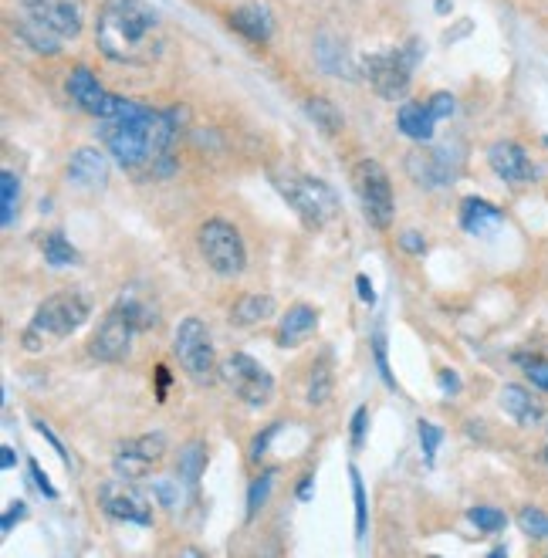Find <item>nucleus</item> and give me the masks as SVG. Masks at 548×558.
<instances>
[{
    "label": "nucleus",
    "instance_id": "1",
    "mask_svg": "<svg viewBox=\"0 0 548 558\" xmlns=\"http://www.w3.org/2000/svg\"><path fill=\"white\" fill-rule=\"evenodd\" d=\"M95 44L116 65L149 68L166 48L163 17L146 0H105L95 17Z\"/></svg>",
    "mask_w": 548,
    "mask_h": 558
},
{
    "label": "nucleus",
    "instance_id": "2",
    "mask_svg": "<svg viewBox=\"0 0 548 558\" xmlns=\"http://www.w3.org/2000/svg\"><path fill=\"white\" fill-rule=\"evenodd\" d=\"M173 139H176V115L146 109V105H136V102L122 105V112L116 119H109V129H105L109 153L126 170L156 166L159 159L170 156Z\"/></svg>",
    "mask_w": 548,
    "mask_h": 558
},
{
    "label": "nucleus",
    "instance_id": "3",
    "mask_svg": "<svg viewBox=\"0 0 548 558\" xmlns=\"http://www.w3.org/2000/svg\"><path fill=\"white\" fill-rule=\"evenodd\" d=\"M17 38L38 55H58L85 28L82 0H17Z\"/></svg>",
    "mask_w": 548,
    "mask_h": 558
},
{
    "label": "nucleus",
    "instance_id": "4",
    "mask_svg": "<svg viewBox=\"0 0 548 558\" xmlns=\"http://www.w3.org/2000/svg\"><path fill=\"white\" fill-rule=\"evenodd\" d=\"M88 315H92V298L85 291H58L38 305L31 329L24 332V345L34 352L41 349L44 339H68L82 329Z\"/></svg>",
    "mask_w": 548,
    "mask_h": 558
},
{
    "label": "nucleus",
    "instance_id": "5",
    "mask_svg": "<svg viewBox=\"0 0 548 558\" xmlns=\"http://www.w3.org/2000/svg\"><path fill=\"white\" fill-rule=\"evenodd\" d=\"M274 186L288 200V207L302 217V224L308 230H322L339 217V197H335V190L325 180L288 170V173H274Z\"/></svg>",
    "mask_w": 548,
    "mask_h": 558
},
{
    "label": "nucleus",
    "instance_id": "6",
    "mask_svg": "<svg viewBox=\"0 0 548 558\" xmlns=\"http://www.w3.org/2000/svg\"><path fill=\"white\" fill-rule=\"evenodd\" d=\"M352 190H356L362 217L369 220V227H376V230L393 227L396 200H393L390 173L383 170V163H376V159H362V163L352 166Z\"/></svg>",
    "mask_w": 548,
    "mask_h": 558
},
{
    "label": "nucleus",
    "instance_id": "7",
    "mask_svg": "<svg viewBox=\"0 0 548 558\" xmlns=\"http://www.w3.org/2000/svg\"><path fill=\"white\" fill-rule=\"evenodd\" d=\"M197 244H200V254H203V261H207V268L220 274V278H237V274H244L247 247L234 224H227V220H207V224L197 230Z\"/></svg>",
    "mask_w": 548,
    "mask_h": 558
},
{
    "label": "nucleus",
    "instance_id": "8",
    "mask_svg": "<svg viewBox=\"0 0 548 558\" xmlns=\"http://www.w3.org/2000/svg\"><path fill=\"white\" fill-rule=\"evenodd\" d=\"M173 352L180 359L183 372L193 379V383H210L217 376V356H214V342H210V332L200 318H183L176 325L173 335Z\"/></svg>",
    "mask_w": 548,
    "mask_h": 558
},
{
    "label": "nucleus",
    "instance_id": "9",
    "mask_svg": "<svg viewBox=\"0 0 548 558\" xmlns=\"http://www.w3.org/2000/svg\"><path fill=\"white\" fill-rule=\"evenodd\" d=\"M220 383L231 389L234 396H241L247 406H268L274 396V376L261 366L258 359L244 356V352H231L217 366Z\"/></svg>",
    "mask_w": 548,
    "mask_h": 558
},
{
    "label": "nucleus",
    "instance_id": "10",
    "mask_svg": "<svg viewBox=\"0 0 548 558\" xmlns=\"http://www.w3.org/2000/svg\"><path fill=\"white\" fill-rule=\"evenodd\" d=\"M366 82L373 85V92L386 102H400L410 92V75H413V58L403 48L379 51L362 61Z\"/></svg>",
    "mask_w": 548,
    "mask_h": 558
},
{
    "label": "nucleus",
    "instance_id": "11",
    "mask_svg": "<svg viewBox=\"0 0 548 558\" xmlns=\"http://www.w3.org/2000/svg\"><path fill=\"white\" fill-rule=\"evenodd\" d=\"M99 508L109 518L129 521V525H153V501L136 487V481L116 477L99 487Z\"/></svg>",
    "mask_w": 548,
    "mask_h": 558
},
{
    "label": "nucleus",
    "instance_id": "12",
    "mask_svg": "<svg viewBox=\"0 0 548 558\" xmlns=\"http://www.w3.org/2000/svg\"><path fill=\"white\" fill-rule=\"evenodd\" d=\"M163 457H166V437L163 433H146V437H132L126 444H119L112 464H116V474L126 477V481H143Z\"/></svg>",
    "mask_w": 548,
    "mask_h": 558
},
{
    "label": "nucleus",
    "instance_id": "13",
    "mask_svg": "<svg viewBox=\"0 0 548 558\" xmlns=\"http://www.w3.org/2000/svg\"><path fill=\"white\" fill-rule=\"evenodd\" d=\"M68 95H72V102L78 105L82 112L95 115V119H116V115L122 112V105H126V99H116V95H109L105 88L99 85V78H95L88 68H72L68 72Z\"/></svg>",
    "mask_w": 548,
    "mask_h": 558
},
{
    "label": "nucleus",
    "instance_id": "14",
    "mask_svg": "<svg viewBox=\"0 0 548 558\" xmlns=\"http://www.w3.org/2000/svg\"><path fill=\"white\" fill-rule=\"evenodd\" d=\"M132 335H136L132 322L119 308H112V312L102 318L99 332L92 335V342H88V352L99 362H122L132 352Z\"/></svg>",
    "mask_w": 548,
    "mask_h": 558
},
{
    "label": "nucleus",
    "instance_id": "15",
    "mask_svg": "<svg viewBox=\"0 0 548 558\" xmlns=\"http://www.w3.org/2000/svg\"><path fill=\"white\" fill-rule=\"evenodd\" d=\"M488 163H491V170L498 173V180H505L511 186L535 180L532 159H528V153L518 143H511V139H498V143L488 149Z\"/></svg>",
    "mask_w": 548,
    "mask_h": 558
},
{
    "label": "nucleus",
    "instance_id": "16",
    "mask_svg": "<svg viewBox=\"0 0 548 558\" xmlns=\"http://www.w3.org/2000/svg\"><path fill=\"white\" fill-rule=\"evenodd\" d=\"M406 173L420 186H427V190H437V186H444L454 176V166H450L444 149H413L406 156Z\"/></svg>",
    "mask_w": 548,
    "mask_h": 558
},
{
    "label": "nucleus",
    "instance_id": "17",
    "mask_svg": "<svg viewBox=\"0 0 548 558\" xmlns=\"http://www.w3.org/2000/svg\"><path fill=\"white\" fill-rule=\"evenodd\" d=\"M501 410H505L511 420H515L518 427H525V430L538 427V423H542V416H545L542 403H538L525 386H515V383H508L505 389H501Z\"/></svg>",
    "mask_w": 548,
    "mask_h": 558
},
{
    "label": "nucleus",
    "instance_id": "18",
    "mask_svg": "<svg viewBox=\"0 0 548 558\" xmlns=\"http://www.w3.org/2000/svg\"><path fill=\"white\" fill-rule=\"evenodd\" d=\"M315 329H318L315 308L312 305H291L278 325V345L281 349H295V345H302Z\"/></svg>",
    "mask_w": 548,
    "mask_h": 558
},
{
    "label": "nucleus",
    "instance_id": "19",
    "mask_svg": "<svg viewBox=\"0 0 548 558\" xmlns=\"http://www.w3.org/2000/svg\"><path fill=\"white\" fill-rule=\"evenodd\" d=\"M68 176H72L78 186H102L105 176H109V163H105V156L99 149L82 146L68 159Z\"/></svg>",
    "mask_w": 548,
    "mask_h": 558
},
{
    "label": "nucleus",
    "instance_id": "20",
    "mask_svg": "<svg viewBox=\"0 0 548 558\" xmlns=\"http://www.w3.org/2000/svg\"><path fill=\"white\" fill-rule=\"evenodd\" d=\"M461 224L467 234L474 237H488L491 230L501 227V210L494 203L481 200V197H464L461 200Z\"/></svg>",
    "mask_w": 548,
    "mask_h": 558
},
{
    "label": "nucleus",
    "instance_id": "21",
    "mask_svg": "<svg viewBox=\"0 0 548 558\" xmlns=\"http://www.w3.org/2000/svg\"><path fill=\"white\" fill-rule=\"evenodd\" d=\"M231 24L244 34L247 41H254V44H264L271 38V31H274V21L268 14V7H261V4L237 7V11L231 14Z\"/></svg>",
    "mask_w": 548,
    "mask_h": 558
},
{
    "label": "nucleus",
    "instance_id": "22",
    "mask_svg": "<svg viewBox=\"0 0 548 558\" xmlns=\"http://www.w3.org/2000/svg\"><path fill=\"white\" fill-rule=\"evenodd\" d=\"M396 126H400L403 136H410L413 143H427V139L433 136V126H437V119L430 115L427 105L403 102L400 112H396Z\"/></svg>",
    "mask_w": 548,
    "mask_h": 558
},
{
    "label": "nucleus",
    "instance_id": "23",
    "mask_svg": "<svg viewBox=\"0 0 548 558\" xmlns=\"http://www.w3.org/2000/svg\"><path fill=\"white\" fill-rule=\"evenodd\" d=\"M116 308L129 318L136 332H149V329H156V325H159L156 305L146 295H139V291H122L119 301H116Z\"/></svg>",
    "mask_w": 548,
    "mask_h": 558
},
{
    "label": "nucleus",
    "instance_id": "24",
    "mask_svg": "<svg viewBox=\"0 0 548 558\" xmlns=\"http://www.w3.org/2000/svg\"><path fill=\"white\" fill-rule=\"evenodd\" d=\"M274 315V298L271 295H241L231 308V322L241 325V329H251V325H261L264 318Z\"/></svg>",
    "mask_w": 548,
    "mask_h": 558
},
{
    "label": "nucleus",
    "instance_id": "25",
    "mask_svg": "<svg viewBox=\"0 0 548 558\" xmlns=\"http://www.w3.org/2000/svg\"><path fill=\"white\" fill-rule=\"evenodd\" d=\"M203 467H207V444L203 440H190L187 447H180V457H176V474L187 487H197L203 477Z\"/></svg>",
    "mask_w": 548,
    "mask_h": 558
},
{
    "label": "nucleus",
    "instance_id": "26",
    "mask_svg": "<svg viewBox=\"0 0 548 558\" xmlns=\"http://www.w3.org/2000/svg\"><path fill=\"white\" fill-rule=\"evenodd\" d=\"M305 115L315 122V129H322L325 136H339L342 129H346V119H342L339 105L332 99H322V95H315V99L305 102Z\"/></svg>",
    "mask_w": 548,
    "mask_h": 558
},
{
    "label": "nucleus",
    "instance_id": "27",
    "mask_svg": "<svg viewBox=\"0 0 548 558\" xmlns=\"http://www.w3.org/2000/svg\"><path fill=\"white\" fill-rule=\"evenodd\" d=\"M41 251L51 268H75V264L82 261V254H78L75 247L65 241V234H58V230H51V234L41 237Z\"/></svg>",
    "mask_w": 548,
    "mask_h": 558
},
{
    "label": "nucleus",
    "instance_id": "28",
    "mask_svg": "<svg viewBox=\"0 0 548 558\" xmlns=\"http://www.w3.org/2000/svg\"><path fill=\"white\" fill-rule=\"evenodd\" d=\"M332 396V362L325 356L318 366H312V379H308V403L312 406H322L329 403Z\"/></svg>",
    "mask_w": 548,
    "mask_h": 558
},
{
    "label": "nucleus",
    "instance_id": "29",
    "mask_svg": "<svg viewBox=\"0 0 548 558\" xmlns=\"http://www.w3.org/2000/svg\"><path fill=\"white\" fill-rule=\"evenodd\" d=\"M518 525L528 538H535V542H548V515L545 511H538L528 504V508L518 511Z\"/></svg>",
    "mask_w": 548,
    "mask_h": 558
},
{
    "label": "nucleus",
    "instance_id": "30",
    "mask_svg": "<svg viewBox=\"0 0 548 558\" xmlns=\"http://www.w3.org/2000/svg\"><path fill=\"white\" fill-rule=\"evenodd\" d=\"M274 477H278V471H264V474H258V477H254V481H251V491H247V521H251L254 515H258L261 504L268 501Z\"/></svg>",
    "mask_w": 548,
    "mask_h": 558
},
{
    "label": "nucleus",
    "instance_id": "31",
    "mask_svg": "<svg viewBox=\"0 0 548 558\" xmlns=\"http://www.w3.org/2000/svg\"><path fill=\"white\" fill-rule=\"evenodd\" d=\"M0 190H4V227H11L17 200H21V180H17L11 170H4L0 173Z\"/></svg>",
    "mask_w": 548,
    "mask_h": 558
},
{
    "label": "nucleus",
    "instance_id": "32",
    "mask_svg": "<svg viewBox=\"0 0 548 558\" xmlns=\"http://www.w3.org/2000/svg\"><path fill=\"white\" fill-rule=\"evenodd\" d=\"M467 518H471L481 531H488V535H494V531H501L508 525V518L501 515L498 508H488V504H477V508L467 511Z\"/></svg>",
    "mask_w": 548,
    "mask_h": 558
},
{
    "label": "nucleus",
    "instance_id": "33",
    "mask_svg": "<svg viewBox=\"0 0 548 558\" xmlns=\"http://www.w3.org/2000/svg\"><path fill=\"white\" fill-rule=\"evenodd\" d=\"M349 477H352V501H356V535L362 538L366 535V491H362L356 467H349Z\"/></svg>",
    "mask_w": 548,
    "mask_h": 558
},
{
    "label": "nucleus",
    "instance_id": "34",
    "mask_svg": "<svg viewBox=\"0 0 548 558\" xmlns=\"http://www.w3.org/2000/svg\"><path fill=\"white\" fill-rule=\"evenodd\" d=\"M440 440H444V433H440V427H433V423L420 420V447H423V457L433 464V457H437V447Z\"/></svg>",
    "mask_w": 548,
    "mask_h": 558
},
{
    "label": "nucleus",
    "instance_id": "35",
    "mask_svg": "<svg viewBox=\"0 0 548 558\" xmlns=\"http://www.w3.org/2000/svg\"><path fill=\"white\" fill-rule=\"evenodd\" d=\"M518 362H525L528 383L538 386V389H545V393H548V362L545 359H525V356H518Z\"/></svg>",
    "mask_w": 548,
    "mask_h": 558
},
{
    "label": "nucleus",
    "instance_id": "36",
    "mask_svg": "<svg viewBox=\"0 0 548 558\" xmlns=\"http://www.w3.org/2000/svg\"><path fill=\"white\" fill-rule=\"evenodd\" d=\"M427 109L433 119H450L454 115V95H447V92H437L433 99L427 102Z\"/></svg>",
    "mask_w": 548,
    "mask_h": 558
},
{
    "label": "nucleus",
    "instance_id": "37",
    "mask_svg": "<svg viewBox=\"0 0 548 558\" xmlns=\"http://www.w3.org/2000/svg\"><path fill=\"white\" fill-rule=\"evenodd\" d=\"M373 352H376V366H379V372H383V379L393 386L390 362H386V339H383V332H376V335H373Z\"/></svg>",
    "mask_w": 548,
    "mask_h": 558
},
{
    "label": "nucleus",
    "instance_id": "38",
    "mask_svg": "<svg viewBox=\"0 0 548 558\" xmlns=\"http://www.w3.org/2000/svg\"><path fill=\"white\" fill-rule=\"evenodd\" d=\"M24 515H28V504H24V501H14L11 508L4 511V521H0V528H4V535H7V531H11Z\"/></svg>",
    "mask_w": 548,
    "mask_h": 558
},
{
    "label": "nucleus",
    "instance_id": "39",
    "mask_svg": "<svg viewBox=\"0 0 548 558\" xmlns=\"http://www.w3.org/2000/svg\"><path fill=\"white\" fill-rule=\"evenodd\" d=\"M400 247H403V251H410V254H423V251H427V244H423V237L417 234V230H403V234H400Z\"/></svg>",
    "mask_w": 548,
    "mask_h": 558
},
{
    "label": "nucleus",
    "instance_id": "40",
    "mask_svg": "<svg viewBox=\"0 0 548 558\" xmlns=\"http://www.w3.org/2000/svg\"><path fill=\"white\" fill-rule=\"evenodd\" d=\"M278 427H281V423H274V427H268L258 440H254V447H251V460H254V464H258V460L264 457V450H268V440L274 437V433H278Z\"/></svg>",
    "mask_w": 548,
    "mask_h": 558
},
{
    "label": "nucleus",
    "instance_id": "41",
    "mask_svg": "<svg viewBox=\"0 0 548 558\" xmlns=\"http://www.w3.org/2000/svg\"><path fill=\"white\" fill-rule=\"evenodd\" d=\"M31 477H34V484H38V491L44 494V498H58V491H55V487L48 484V477L41 474V467L34 464V460H31Z\"/></svg>",
    "mask_w": 548,
    "mask_h": 558
},
{
    "label": "nucleus",
    "instance_id": "42",
    "mask_svg": "<svg viewBox=\"0 0 548 558\" xmlns=\"http://www.w3.org/2000/svg\"><path fill=\"white\" fill-rule=\"evenodd\" d=\"M362 433H366V406H359L356 416H352V444H362Z\"/></svg>",
    "mask_w": 548,
    "mask_h": 558
},
{
    "label": "nucleus",
    "instance_id": "43",
    "mask_svg": "<svg viewBox=\"0 0 548 558\" xmlns=\"http://www.w3.org/2000/svg\"><path fill=\"white\" fill-rule=\"evenodd\" d=\"M356 288H359V298L362 301H376V291H373V285H369L366 274H359V278H356Z\"/></svg>",
    "mask_w": 548,
    "mask_h": 558
},
{
    "label": "nucleus",
    "instance_id": "44",
    "mask_svg": "<svg viewBox=\"0 0 548 558\" xmlns=\"http://www.w3.org/2000/svg\"><path fill=\"white\" fill-rule=\"evenodd\" d=\"M440 386L450 389V393H457V389H461V383H457V376H454V372H450V369L440 372Z\"/></svg>",
    "mask_w": 548,
    "mask_h": 558
},
{
    "label": "nucleus",
    "instance_id": "45",
    "mask_svg": "<svg viewBox=\"0 0 548 558\" xmlns=\"http://www.w3.org/2000/svg\"><path fill=\"white\" fill-rule=\"evenodd\" d=\"M0 454H4V457H0V467H4V471H11V467H14V450H11V447H4V450H0Z\"/></svg>",
    "mask_w": 548,
    "mask_h": 558
},
{
    "label": "nucleus",
    "instance_id": "46",
    "mask_svg": "<svg viewBox=\"0 0 548 558\" xmlns=\"http://www.w3.org/2000/svg\"><path fill=\"white\" fill-rule=\"evenodd\" d=\"M298 498H302V501L312 498V477H302V487H298Z\"/></svg>",
    "mask_w": 548,
    "mask_h": 558
},
{
    "label": "nucleus",
    "instance_id": "47",
    "mask_svg": "<svg viewBox=\"0 0 548 558\" xmlns=\"http://www.w3.org/2000/svg\"><path fill=\"white\" fill-rule=\"evenodd\" d=\"M545 460H548V450H545Z\"/></svg>",
    "mask_w": 548,
    "mask_h": 558
},
{
    "label": "nucleus",
    "instance_id": "48",
    "mask_svg": "<svg viewBox=\"0 0 548 558\" xmlns=\"http://www.w3.org/2000/svg\"><path fill=\"white\" fill-rule=\"evenodd\" d=\"M545 143H548V139H545Z\"/></svg>",
    "mask_w": 548,
    "mask_h": 558
}]
</instances>
